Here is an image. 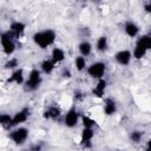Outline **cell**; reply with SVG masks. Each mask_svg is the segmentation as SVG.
<instances>
[{"label": "cell", "mask_w": 151, "mask_h": 151, "mask_svg": "<svg viewBox=\"0 0 151 151\" xmlns=\"http://www.w3.org/2000/svg\"><path fill=\"white\" fill-rule=\"evenodd\" d=\"M55 39H57V33L52 28H45L38 31L32 37L33 42L41 50H46L50 46H52L55 42Z\"/></svg>", "instance_id": "6da1fadb"}, {"label": "cell", "mask_w": 151, "mask_h": 151, "mask_svg": "<svg viewBox=\"0 0 151 151\" xmlns=\"http://www.w3.org/2000/svg\"><path fill=\"white\" fill-rule=\"evenodd\" d=\"M42 83L41 72L38 68H32L28 73V77L24 81V90L26 92H33L37 91Z\"/></svg>", "instance_id": "7a4b0ae2"}, {"label": "cell", "mask_w": 151, "mask_h": 151, "mask_svg": "<svg viewBox=\"0 0 151 151\" xmlns=\"http://www.w3.org/2000/svg\"><path fill=\"white\" fill-rule=\"evenodd\" d=\"M0 42H1V47H2V51L6 55H12L14 52H15V48H17V45H15V38L11 34L9 31H6V32H2L1 35H0Z\"/></svg>", "instance_id": "3957f363"}, {"label": "cell", "mask_w": 151, "mask_h": 151, "mask_svg": "<svg viewBox=\"0 0 151 151\" xmlns=\"http://www.w3.org/2000/svg\"><path fill=\"white\" fill-rule=\"evenodd\" d=\"M29 136V130L25 126H17L13 127V130L9 132L8 137L15 145H22L27 140Z\"/></svg>", "instance_id": "277c9868"}, {"label": "cell", "mask_w": 151, "mask_h": 151, "mask_svg": "<svg viewBox=\"0 0 151 151\" xmlns=\"http://www.w3.org/2000/svg\"><path fill=\"white\" fill-rule=\"evenodd\" d=\"M106 64L104 61H94L86 67V73L93 79H101L106 72Z\"/></svg>", "instance_id": "5b68a950"}, {"label": "cell", "mask_w": 151, "mask_h": 151, "mask_svg": "<svg viewBox=\"0 0 151 151\" xmlns=\"http://www.w3.org/2000/svg\"><path fill=\"white\" fill-rule=\"evenodd\" d=\"M29 116H31V109L27 107V106H26V107H22V109L19 110L17 113H14V116H12V122H11L9 129L20 126L21 124H24L25 122L28 120Z\"/></svg>", "instance_id": "8992f818"}, {"label": "cell", "mask_w": 151, "mask_h": 151, "mask_svg": "<svg viewBox=\"0 0 151 151\" xmlns=\"http://www.w3.org/2000/svg\"><path fill=\"white\" fill-rule=\"evenodd\" d=\"M80 120V113L78 112V110L76 107H71L66 113H65V117H64V124L66 127L68 129H73L78 125Z\"/></svg>", "instance_id": "52a82bcc"}, {"label": "cell", "mask_w": 151, "mask_h": 151, "mask_svg": "<svg viewBox=\"0 0 151 151\" xmlns=\"http://www.w3.org/2000/svg\"><path fill=\"white\" fill-rule=\"evenodd\" d=\"M94 137V130L93 129H85L83 127L81 134H80V145L83 149H90L92 146V139Z\"/></svg>", "instance_id": "ba28073f"}, {"label": "cell", "mask_w": 151, "mask_h": 151, "mask_svg": "<svg viewBox=\"0 0 151 151\" xmlns=\"http://www.w3.org/2000/svg\"><path fill=\"white\" fill-rule=\"evenodd\" d=\"M114 60L120 66H126L132 60V53L130 50H119L114 54Z\"/></svg>", "instance_id": "9c48e42d"}, {"label": "cell", "mask_w": 151, "mask_h": 151, "mask_svg": "<svg viewBox=\"0 0 151 151\" xmlns=\"http://www.w3.org/2000/svg\"><path fill=\"white\" fill-rule=\"evenodd\" d=\"M25 81V76H24V70L18 67L17 70L12 71L11 76L7 78L6 84H15V85H24Z\"/></svg>", "instance_id": "30bf717a"}, {"label": "cell", "mask_w": 151, "mask_h": 151, "mask_svg": "<svg viewBox=\"0 0 151 151\" xmlns=\"http://www.w3.org/2000/svg\"><path fill=\"white\" fill-rule=\"evenodd\" d=\"M25 29H26V24L22 21H19V20H15V21L11 22V25H9V32L15 38V40L19 39L24 34Z\"/></svg>", "instance_id": "8fae6325"}, {"label": "cell", "mask_w": 151, "mask_h": 151, "mask_svg": "<svg viewBox=\"0 0 151 151\" xmlns=\"http://www.w3.org/2000/svg\"><path fill=\"white\" fill-rule=\"evenodd\" d=\"M117 110H118L117 103L112 98H105L104 99V103H103V112H104L105 116H107V117L113 116V114L117 113Z\"/></svg>", "instance_id": "7c38bea8"}, {"label": "cell", "mask_w": 151, "mask_h": 151, "mask_svg": "<svg viewBox=\"0 0 151 151\" xmlns=\"http://www.w3.org/2000/svg\"><path fill=\"white\" fill-rule=\"evenodd\" d=\"M106 87H107V81L101 78V79H98L97 84L94 85V87L92 88V94L96 97V98H104V94L106 92Z\"/></svg>", "instance_id": "4fadbf2b"}, {"label": "cell", "mask_w": 151, "mask_h": 151, "mask_svg": "<svg viewBox=\"0 0 151 151\" xmlns=\"http://www.w3.org/2000/svg\"><path fill=\"white\" fill-rule=\"evenodd\" d=\"M124 32H125V34H126L127 37H130V38H136V37H138V34H139V26H138L134 21L127 20V21L125 22V25H124Z\"/></svg>", "instance_id": "5bb4252c"}, {"label": "cell", "mask_w": 151, "mask_h": 151, "mask_svg": "<svg viewBox=\"0 0 151 151\" xmlns=\"http://www.w3.org/2000/svg\"><path fill=\"white\" fill-rule=\"evenodd\" d=\"M137 47L149 52L151 50V37L149 34H142L137 38V41H136V45Z\"/></svg>", "instance_id": "9a60e30c"}, {"label": "cell", "mask_w": 151, "mask_h": 151, "mask_svg": "<svg viewBox=\"0 0 151 151\" xmlns=\"http://www.w3.org/2000/svg\"><path fill=\"white\" fill-rule=\"evenodd\" d=\"M61 116V110L57 105H52L47 107L44 111V118L45 119H51V120H57Z\"/></svg>", "instance_id": "2e32d148"}, {"label": "cell", "mask_w": 151, "mask_h": 151, "mask_svg": "<svg viewBox=\"0 0 151 151\" xmlns=\"http://www.w3.org/2000/svg\"><path fill=\"white\" fill-rule=\"evenodd\" d=\"M66 58V54H65V51L60 47H53L52 51H51V60L57 65L59 63H63Z\"/></svg>", "instance_id": "e0dca14e"}, {"label": "cell", "mask_w": 151, "mask_h": 151, "mask_svg": "<svg viewBox=\"0 0 151 151\" xmlns=\"http://www.w3.org/2000/svg\"><path fill=\"white\" fill-rule=\"evenodd\" d=\"M78 51H79L81 57H87L92 52V44L90 41H87V40H83L78 45Z\"/></svg>", "instance_id": "ac0fdd59"}, {"label": "cell", "mask_w": 151, "mask_h": 151, "mask_svg": "<svg viewBox=\"0 0 151 151\" xmlns=\"http://www.w3.org/2000/svg\"><path fill=\"white\" fill-rule=\"evenodd\" d=\"M55 68V64L51 59H44L40 64V72L45 74H51Z\"/></svg>", "instance_id": "d6986e66"}, {"label": "cell", "mask_w": 151, "mask_h": 151, "mask_svg": "<svg viewBox=\"0 0 151 151\" xmlns=\"http://www.w3.org/2000/svg\"><path fill=\"white\" fill-rule=\"evenodd\" d=\"M109 48V39L106 35H100L98 39H97V42H96V50L100 53H104L106 52Z\"/></svg>", "instance_id": "ffe728a7"}, {"label": "cell", "mask_w": 151, "mask_h": 151, "mask_svg": "<svg viewBox=\"0 0 151 151\" xmlns=\"http://www.w3.org/2000/svg\"><path fill=\"white\" fill-rule=\"evenodd\" d=\"M74 66H76L77 71H79V72L86 71V67H87L86 58H85V57H81V55L76 57V58H74Z\"/></svg>", "instance_id": "44dd1931"}, {"label": "cell", "mask_w": 151, "mask_h": 151, "mask_svg": "<svg viewBox=\"0 0 151 151\" xmlns=\"http://www.w3.org/2000/svg\"><path fill=\"white\" fill-rule=\"evenodd\" d=\"M80 120H81L83 127H85V129H93L97 125V122L93 118H91L90 116H86V114L80 116Z\"/></svg>", "instance_id": "7402d4cb"}, {"label": "cell", "mask_w": 151, "mask_h": 151, "mask_svg": "<svg viewBox=\"0 0 151 151\" xmlns=\"http://www.w3.org/2000/svg\"><path fill=\"white\" fill-rule=\"evenodd\" d=\"M18 67H19V60H18V58H15V57L9 58V59L4 64V68H5V70L14 71V70H17Z\"/></svg>", "instance_id": "603a6c76"}, {"label": "cell", "mask_w": 151, "mask_h": 151, "mask_svg": "<svg viewBox=\"0 0 151 151\" xmlns=\"http://www.w3.org/2000/svg\"><path fill=\"white\" fill-rule=\"evenodd\" d=\"M143 137H144V132L140 131V130H133V131H131V133H130V139H131V142H132V143H136V144L140 143L142 139H143Z\"/></svg>", "instance_id": "cb8c5ba5"}, {"label": "cell", "mask_w": 151, "mask_h": 151, "mask_svg": "<svg viewBox=\"0 0 151 151\" xmlns=\"http://www.w3.org/2000/svg\"><path fill=\"white\" fill-rule=\"evenodd\" d=\"M11 122H12V116L11 114H8L6 112H0V126L9 129Z\"/></svg>", "instance_id": "d4e9b609"}, {"label": "cell", "mask_w": 151, "mask_h": 151, "mask_svg": "<svg viewBox=\"0 0 151 151\" xmlns=\"http://www.w3.org/2000/svg\"><path fill=\"white\" fill-rule=\"evenodd\" d=\"M42 150V145L41 144H34V145H32L31 146V149L28 150V151H41Z\"/></svg>", "instance_id": "484cf974"}, {"label": "cell", "mask_w": 151, "mask_h": 151, "mask_svg": "<svg viewBox=\"0 0 151 151\" xmlns=\"http://www.w3.org/2000/svg\"><path fill=\"white\" fill-rule=\"evenodd\" d=\"M61 76H63L64 78H71L72 73H71V71H70L68 68H64L63 72H61Z\"/></svg>", "instance_id": "4316f807"}, {"label": "cell", "mask_w": 151, "mask_h": 151, "mask_svg": "<svg viewBox=\"0 0 151 151\" xmlns=\"http://www.w3.org/2000/svg\"><path fill=\"white\" fill-rule=\"evenodd\" d=\"M84 98V94L80 92V91H76L74 92V99L76 100H81Z\"/></svg>", "instance_id": "83f0119b"}, {"label": "cell", "mask_w": 151, "mask_h": 151, "mask_svg": "<svg viewBox=\"0 0 151 151\" xmlns=\"http://www.w3.org/2000/svg\"><path fill=\"white\" fill-rule=\"evenodd\" d=\"M144 9H145L146 12H150V11H151V1L145 2V5H144Z\"/></svg>", "instance_id": "f1b7e54d"}, {"label": "cell", "mask_w": 151, "mask_h": 151, "mask_svg": "<svg viewBox=\"0 0 151 151\" xmlns=\"http://www.w3.org/2000/svg\"><path fill=\"white\" fill-rule=\"evenodd\" d=\"M145 151H150V143L146 142V145H145Z\"/></svg>", "instance_id": "f546056e"}, {"label": "cell", "mask_w": 151, "mask_h": 151, "mask_svg": "<svg viewBox=\"0 0 151 151\" xmlns=\"http://www.w3.org/2000/svg\"><path fill=\"white\" fill-rule=\"evenodd\" d=\"M1 33H2V32H1V29H0V35H1Z\"/></svg>", "instance_id": "4dcf8cb0"}]
</instances>
